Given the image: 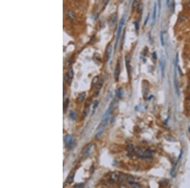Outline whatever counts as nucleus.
Returning a JSON list of instances; mask_svg holds the SVG:
<instances>
[{
    "label": "nucleus",
    "instance_id": "obj_37",
    "mask_svg": "<svg viewBox=\"0 0 190 188\" xmlns=\"http://www.w3.org/2000/svg\"><path fill=\"white\" fill-rule=\"evenodd\" d=\"M152 55H153V58H154V59H156V58H157L156 52H153V54H152Z\"/></svg>",
    "mask_w": 190,
    "mask_h": 188
},
{
    "label": "nucleus",
    "instance_id": "obj_38",
    "mask_svg": "<svg viewBox=\"0 0 190 188\" xmlns=\"http://www.w3.org/2000/svg\"><path fill=\"white\" fill-rule=\"evenodd\" d=\"M109 0H105L104 1V3H105V5H106L107 4V3H109Z\"/></svg>",
    "mask_w": 190,
    "mask_h": 188
},
{
    "label": "nucleus",
    "instance_id": "obj_1",
    "mask_svg": "<svg viewBox=\"0 0 190 188\" xmlns=\"http://www.w3.org/2000/svg\"><path fill=\"white\" fill-rule=\"evenodd\" d=\"M179 56L178 53H176V56H175V60L174 63V86L175 88V93H176L177 96H179V85H178V80H177V67L178 66V62H179Z\"/></svg>",
    "mask_w": 190,
    "mask_h": 188
},
{
    "label": "nucleus",
    "instance_id": "obj_25",
    "mask_svg": "<svg viewBox=\"0 0 190 188\" xmlns=\"http://www.w3.org/2000/svg\"><path fill=\"white\" fill-rule=\"evenodd\" d=\"M64 79H65V81L66 82V83H67V84H68V85L71 84L72 79L70 78V77H68L67 74H65V77H64Z\"/></svg>",
    "mask_w": 190,
    "mask_h": 188
},
{
    "label": "nucleus",
    "instance_id": "obj_7",
    "mask_svg": "<svg viewBox=\"0 0 190 188\" xmlns=\"http://www.w3.org/2000/svg\"><path fill=\"white\" fill-rule=\"evenodd\" d=\"M64 142H65V145L67 147L72 148V147L73 146L74 142H73L72 138L70 135L67 134L64 137Z\"/></svg>",
    "mask_w": 190,
    "mask_h": 188
},
{
    "label": "nucleus",
    "instance_id": "obj_35",
    "mask_svg": "<svg viewBox=\"0 0 190 188\" xmlns=\"http://www.w3.org/2000/svg\"><path fill=\"white\" fill-rule=\"evenodd\" d=\"M149 18H150V15H149V14L147 15V16H146V18L145 19V21H144V25H146V24H147V22H148V21L149 20Z\"/></svg>",
    "mask_w": 190,
    "mask_h": 188
},
{
    "label": "nucleus",
    "instance_id": "obj_6",
    "mask_svg": "<svg viewBox=\"0 0 190 188\" xmlns=\"http://www.w3.org/2000/svg\"><path fill=\"white\" fill-rule=\"evenodd\" d=\"M125 60H126V65L127 71V74L129 75V77H131V57L129 55H126V58H125Z\"/></svg>",
    "mask_w": 190,
    "mask_h": 188
},
{
    "label": "nucleus",
    "instance_id": "obj_14",
    "mask_svg": "<svg viewBox=\"0 0 190 188\" xmlns=\"http://www.w3.org/2000/svg\"><path fill=\"white\" fill-rule=\"evenodd\" d=\"M67 16H68V18L71 20H74L76 17V15H75L74 12H73L71 10H68L67 12Z\"/></svg>",
    "mask_w": 190,
    "mask_h": 188
},
{
    "label": "nucleus",
    "instance_id": "obj_12",
    "mask_svg": "<svg viewBox=\"0 0 190 188\" xmlns=\"http://www.w3.org/2000/svg\"><path fill=\"white\" fill-rule=\"evenodd\" d=\"M74 176H75V173L74 172H72L69 175H68V178H67L66 182L68 184H70L71 183H72L74 180Z\"/></svg>",
    "mask_w": 190,
    "mask_h": 188
},
{
    "label": "nucleus",
    "instance_id": "obj_22",
    "mask_svg": "<svg viewBox=\"0 0 190 188\" xmlns=\"http://www.w3.org/2000/svg\"><path fill=\"white\" fill-rule=\"evenodd\" d=\"M103 82L102 80H98V82H97L96 84V91H100V89H101L103 86Z\"/></svg>",
    "mask_w": 190,
    "mask_h": 188
},
{
    "label": "nucleus",
    "instance_id": "obj_4",
    "mask_svg": "<svg viewBox=\"0 0 190 188\" xmlns=\"http://www.w3.org/2000/svg\"><path fill=\"white\" fill-rule=\"evenodd\" d=\"M136 153L138 157L141 158H151L152 156V151L150 150H142L141 149H138Z\"/></svg>",
    "mask_w": 190,
    "mask_h": 188
},
{
    "label": "nucleus",
    "instance_id": "obj_26",
    "mask_svg": "<svg viewBox=\"0 0 190 188\" xmlns=\"http://www.w3.org/2000/svg\"><path fill=\"white\" fill-rule=\"evenodd\" d=\"M99 80V77L98 76H96V77H95V78H93V82L92 84L93 85H96L97 84V82Z\"/></svg>",
    "mask_w": 190,
    "mask_h": 188
},
{
    "label": "nucleus",
    "instance_id": "obj_20",
    "mask_svg": "<svg viewBox=\"0 0 190 188\" xmlns=\"http://www.w3.org/2000/svg\"><path fill=\"white\" fill-rule=\"evenodd\" d=\"M89 112V106H86V107H85L84 110L83 112H82V116H83L84 117H86V116L88 115Z\"/></svg>",
    "mask_w": 190,
    "mask_h": 188
},
{
    "label": "nucleus",
    "instance_id": "obj_36",
    "mask_svg": "<svg viewBox=\"0 0 190 188\" xmlns=\"http://www.w3.org/2000/svg\"><path fill=\"white\" fill-rule=\"evenodd\" d=\"M171 0H166V5L167 7H169L170 6V3H171Z\"/></svg>",
    "mask_w": 190,
    "mask_h": 188
},
{
    "label": "nucleus",
    "instance_id": "obj_2",
    "mask_svg": "<svg viewBox=\"0 0 190 188\" xmlns=\"http://www.w3.org/2000/svg\"><path fill=\"white\" fill-rule=\"evenodd\" d=\"M125 24V16H123L121 18V19L120 20L119 23V25H118L117 30V34H116V38H115V49H116L117 47V45L118 41L119 40V38H120V34L122 32V30L123 28L124 25Z\"/></svg>",
    "mask_w": 190,
    "mask_h": 188
},
{
    "label": "nucleus",
    "instance_id": "obj_15",
    "mask_svg": "<svg viewBox=\"0 0 190 188\" xmlns=\"http://www.w3.org/2000/svg\"><path fill=\"white\" fill-rule=\"evenodd\" d=\"M91 146H92V144H88V146H86L83 149V150L82 151V155H86L87 153L89 152L90 151L91 148Z\"/></svg>",
    "mask_w": 190,
    "mask_h": 188
},
{
    "label": "nucleus",
    "instance_id": "obj_39",
    "mask_svg": "<svg viewBox=\"0 0 190 188\" xmlns=\"http://www.w3.org/2000/svg\"><path fill=\"white\" fill-rule=\"evenodd\" d=\"M188 99H189V100H190V96L189 97V98H188Z\"/></svg>",
    "mask_w": 190,
    "mask_h": 188
},
{
    "label": "nucleus",
    "instance_id": "obj_24",
    "mask_svg": "<svg viewBox=\"0 0 190 188\" xmlns=\"http://www.w3.org/2000/svg\"><path fill=\"white\" fill-rule=\"evenodd\" d=\"M136 8H137V10H138V14H141V13L142 12V10H143V5H142V3H140Z\"/></svg>",
    "mask_w": 190,
    "mask_h": 188
},
{
    "label": "nucleus",
    "instance_id": "obj_29",
    "mask_svg": "<svg viewBox=\"0 0 190 188\" xmlns=\"http://www.w3.org/2000/svg\"><path fill=\"white\" fill-rule=\"evenodd\" d=\"M172 13H174V12H175V1H173L172 3Z\"/></svg>",
    "mask_w": 190,
    "mask_h": 188
},
{
    "label": "nucleus",
    "instance_id": "obj_23",
    "mask_svg": "<svg viewBox=\"0 0 190 188\" xmlns=\"http://www.w3.org/2000/svg\"><path fill=\"white\" fill-rule=\"evenodd\" d=\"M140 3H141L140 0H133V2H132V8H134V9L136 8Z\"/></svg>",
    "mask_w": 190,
    "mask_h": 188
},
{
    "label": "nucleus",
    "instance_id": "obj_19",
    "mask_svg": "<svg viewBox=\"0 0 190 188\" xmlns=\"http://www.w3.org/2000/svg\"><path fill=\"white\" fill-rule=\"evenodd\" d=\"M160 43L162 46H165V41H164V36H163V31H160Z\"/></svg>",
    "mask_w": 190,
    "mask_h": 188
},
{
    "label": "nucleus",
    "instance_id": "obj_5",
    "mask_svg": "<svg viewBox=\"0 0 190 188\" xmlns=\"http://www.w3.org/2000/svg\"><path fill=\"white\" fill-rule=\"evenodd\" d=\"M105 124L106 123H104V122H101V123L99 125V126H98L96 129V134H95V137H96V138H98V137L100 136L103 134V132H104Z\"/></svg>",
    "mask_w": 190,
    "mask_h": 188
},
{
    "label": "nucleus",
    "instance_id": "obj_27",
    "mask_svg": "<svg viewBox=\"0 0 190 188\" xmlns=\"http://www.w3.org/2000/svg\"><path fill=\"white\" fill-rule=\"evenodd\" d=\"M76 113H75V112H74V111H71V112L70 113V115H69V117H70V118L72 120H74V119H76Z\"/></svg>",
    "mask_w": 190,
    "mask_h": 188
},
{
    "label": "nucleus",
    "instance_id": "obj_11",
    "mask_svg": "<svg viewBox=\"0 0 190 188\" xmlns=\"http://www.w3.org/2000/svg\"><path fill=\"white\" fill-rule=\"evenodd\" d=\"M117 20V15L116 13H115L110 16L109 18V24L110 25H113L116 23Z\"/></svg>",
    "mask_w": 190,
    "mask_h": 188
},
{
    "label": "nucleus",
    "instance_id": "obj_40",
    "mask_svg": "<svg viewBox=\"0 0 190 188\" xmlns=\"http://www.w3.org/2000/svg\"><path fill=\"white\" fill-rule=\"evenodd\" d=\"M189 59H190V56H189Z\"/></svg>",
    "mask_w": 190,
    "mask_h": 188
},
{
    "label": "nucleus",
    "instance_id": "obj_32",
    "mask_svg": "<svg viewBox=\"0 0 190 188\" xmlns=\"http://www.w3.org/2000/svg\"><path fill=\"white\" fill-rule=\"evenodd\" d=\"M84 187V184H77L76 185L74 186V188H82Z\"/></svg>",
    "mask_w": 190,
    "mask_h": 188
},
{
    "label": "nucleus",
    "instance_id": "obj_17",
    "mask_svg": "<svg viewBox=\"0 0 190 188\" xmlns=\"http://www.w3.org/2000/svg\"><path fill=\"white\" fill-rule=\"evenodd\" d=\"M129 184L131 186L133 187V188H141V185L140 184L138 183V182H134V181H129Z\"/></svg>",
    "mask_w": 190,
    "mask_h": 188
},
{
    "label": "nucleus",
    "instance_id": "obj_34",
    "mask_svg": "<svg viewBox=\"0 0 190 188\" xmlns=\"http://www.w3.org/2000/svg\"><path fill=\"white\" fill-rule=\"evenodd\" d=\"M158 5L159 10L160 11L161 10V5H162V0H158Z\"/></svg>",
    "mask_w": 190,
    "mask_h": 188
},
{
    "label": "nucleus",
    "instance_id": "obj_10",
    "mask_svg": "<svg viewBox=\"0 0 190 188\" xmlns=\"http://www.w3.org/2000/svg\"><path fill=\"white\" fill-rule=\"evenodd\" d=\"M157 5L158 4L157 3H155L154 6H153V14H152V18H153V25L154 26L156 23L157 20Z\"/></svg>",
    "mask_w": 190,
    "mask_h": 188
},
{
    "label": "nucleus",
    "instance_id": "obj_16",
    "mask_svg": "<svg viewBox=\"0 0 190 188\" xmlns=\"http://www.w3.org/2000/svg\"><path fill=\"white\" fill-rule=\"evenodd\" d=\"M85 97H86V93H85L84 92H83V93H80V94L79 95L78 98H77V101H78V103L82 102V101L84 100Z\"/></svg>",
    "mask_w": 190,
    "mask_h": 188
},
{
    "label": "nucleus",
    "instance_id": "obj_30",
    "mask_svg": "<svg viewBox=\"0 0 190 188\" xmlns=\"http://www.w3.org/2000/svg\"><path fill=\"white\" fill-rule=\"evenodd\" d=\"M185 6L187 9L190 10V0H188L185 3Z\"/></svg>",
    "mask_w": 190,
    "mask_h": 188
},
{
    "label": "nucleus",
    "instance_id": "obj_28",
    "mask_svg": "<svg viewBox=\"0 0 190 188\" xmlns=\"http://www.w3.org/2000/svg\"><path fill=\"white\" fill-rule=\"evenodd\" d=\"M127 150L129 151V153H131V151L134 150L133 146H132V144H129V145L127 146Z\"/></svg>",
    "mask_w": 190,
    "mask_h": 188
},
{
    "label": "nucleus",
    "instance_id": "obj_13",
    "mask_svg": "<svg viewBox=\"0 0 190 188\" xmlns=\"http://www.w3.org/2000/svg\"><path fill=\"white\" fill-rule=\"evenodd\" d=\"M160 68H161V75H162V78H163L164 77V71H165V62L163 60L162 58L160 61Z\"/></svg>",
    "mask_w": 190,
    "mask_h": 188
},
{
    "label": "nucleus",
    "instance_id": "obj_8",
    "mask_svg": "<svg viewBox=\"0 0 190 188\" xmlns=\"http://www.w3.org/2000/svg\"><path fill=\"white\" fill-rule=\"evenodd\" d=\"M112 46L111 45L109 44L108 46H107V48H106V51H105V61L106 62H109V60H110V56H111V52H112Z\"/></svg>",
    "mask_w": 190,
    "mask_h": 188
},
{
    "label": "nucleus",
    "instance_id": "obj_21",
    "mask_svg": "<svg viewBox=\"0 0 190 188\" xmlns=\"http://www.w3.org/2000/svg\"><path fill=\"white\" fill-rule=\"evenodd\" d=\"M68 104H69V99H67L65 101V102H64V103H63V111H64V113H65L66 111L67 110V109H68Z\"/></svg>",
    "mask_w": 190,
    "mask_h": 188
},
{
    "label": "nucleus",
    "instance_id": "obj_31",
    "mask_svg": "<svg viewBox=\"0 0 190 188\" xmlns=\"http://www.w3.org/2000/svg\"><path fill=\"white\" fill-rule=\"evenodd\" d=\"M98 105H99V101H96L95 103H94L93 104V109L94 110L96 109V108H97V107L98 106Z\"/></svg>",
    "mask_w": 190,
    "mask_h": 188
},
{
    "label": "nucleus",
    "instance_id": "obj_3",
    "mask_svg": "<svg viewBox=\"0 0 190 188\" xmlns=\"http://www.w3.org/2000/svg\"><path fill=\"white\" fill-rule=\"evenodd\" d=\"M115 106V101H112V102L110 103V105H109V108L107 109V110L106 111L105 113L103 115V116L102 117V119H101V122H104V123H107V122L109 120V117H110V115H111V112L113 111V108H114Z\"/></svg>",
    "mask_w": 190,
    "mask_h": 188
},
{
    "label": "nucleus",
    "instance_id": "obj_18",
    "mask_svg": "<svg viewBox=\"0 0 190 188\" xmlns=\"http://www.w3.org/2000/svg\"><path fill=\"white\" fill-rule=\"evenodd\" d=\"M67 75L72 80L73 77H74V70H73L72 67H70L68 70V73H67Z\"/></svg>",
    "mask_w": 190,
    "mask_h": 188
},
{
    "label": "nucleus",
    "instance_id": "obj_33",
    "mask_svg": "<svg viewBox=\"0 0 190 188\" xmlns=\"http://www.w3.org/2000/svg\"><path fill=\"white\" fill-rule=\"evenodd\" d=\"M134 24H135V29L136 30V31H139V27H140V26H139V23H138V22H136L134 23Z\"/></svg>",
    "mask_w": 190,
    "mask_h": 188
},
{
    "label": "nucleus",
    "instance_id": "obj_9",
    "mask_svg": "<svg viewBox=\"0 0 190 188\" xmlns=\"http://www.w3.org/2000/svg\"><path fill=\"white\" fill-rule=\"evenodd\" d=\"M120 62H118L116 65L114 71V77L116 81H117L119 80V77L120 75Z\"/></svg>",
    "mask_w": 190,
    "mask_h": 188
}]
</instances>
